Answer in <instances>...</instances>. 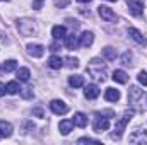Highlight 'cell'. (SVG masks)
<instances>
[{
	"mask_svg": "<svg viewBox=\"0 0 147 145\" xmlns=\"http://www.w3.org/2000/svg\"><path fill=\"white\" fill-rule=\"evenodd\" d=\"M127 5H128V10H130L132 15L140 17V15L144 14V3H142L140 0H128Z\"/></svg>",
	"mask_w": 147,
	"mask_h": 145,
	"instance_id": "obj_4",
	"label": "cell"
},
{
	"mask_svg": "<svg viewBox=\"0 0 147 145\" xmlns=\"http://www.w3.org/2000/svg\"><path fill=\"white\" fill-rule=\"evenodd\" d=\"M111 79H113L115 82H118V84H127V82H128V75L123 72V70H115Z\"/></svg>",
	"mask_w": 147,
	"mask_h": 145,
	"instance_id": "obj_19",
	"label": "cell"
},
{
	"mask_svg": "<svg viewBox=\"0 0 147 145\" xmlns=\"http://www.w3.org/2000/svg\"><path fill=\"white\" fill-rule=\"evenodd\" d=\"M16 75H17V79H19L21 82H28L29 77H31V72H29V68H19V70L16 72Z\"/></svg>",
	"mask_w": 147,
	"mask_h": 145,
	"instance_id": "obj_25",
	"label": "cell"
},
{
	"mask_svg": "<svg viewBox=\"0 0 147 145\" xmlns=\"http://www.w3.org/2000/svg\"><path fill=\"white\" fill-rule=\"evenodd\" d=\"M72 121H74V125L79 126V128H86V126H87V116H86L84 113H75Z\"/></svg>",
	"mask_w": 147,
	"mask_h": 145,
	"instance_id": "obj_15",
	"label": "cell"
},
{
	"mask_svg": "<svg viewBox=\"0 0 147 145\" xmlns=\"http://www.w3.org/2000/svg\"><path fill=\"white\" fill-rule=\"evenodd\" d=\"M132 116H134V111L130 109V111H125L123 116L116 121V125H115V132L111 133V138H113V140H120V138H121V135H123V132H125L128 121L132 119Z\"/></svg>",
	"mask_w": 147,
	"mask_h": 145,
	"instance_id": "obj_2",
	"label": "cell"
},
{
	"mask_svg": "<svg viewBox=\"0 0 147 145\" xmlns=\"http://www.w3.org/2000/svg\"><path fill=\"white\" fill-rule=\"evenodd\" d=\"M103 56H105L108 62H115V58H116L118 55H116V50H115V48H111V46H106V48L103 50Z\"/></svg>",
	"mask_w": 147,
	"mask_h": 145,
	"instance_id": "obj_22",
	"label": "cell"
},
{
	"mask_svg": "<svg viewBox=\"0 0 147 145\" xmlns=\"http://www.w3.org/2000/svg\"><path fill=\"white\" fill-rule=\"evenodd\" d=\"M140 97H142V91H140L137 85L130 87V91H128V101H130V103H135V101H139Z\"/></svg>",
	"mask_w": 147,
	"mask_h": 145,
	"instance_id": "obj_18",
	"label": "cell"
},
{
	"mask_svg": "<svg viewBox=\"0 0 147 145\" xmlns=\"http://www.w3.org/2000/svg\"><path fill=\"white\" fill-rule=\"evenodd\" d=\"M137 79H139V82H140L142 85H147V72H144V70L139 72V77H137Z\"/></svg>",
	"mask_w": 147,
	"mask_h": 145,
	"instance_id": "obj_31",
	"label": "cell"
},
{
	"mask_svg": "<svg viewBox=\"0 0 147 145\" xmlns=\"http://www.w3.org/2000/svg\"><path fill=\"white\" fill-rule=\"evenodd\" d=\"M17 29H19V33H21L22 36H33V34L36 33V26H34V22L29 21V19H21V21H17Z\"/></svg>",
	"mask_w": 147,
	"mask_h": 145,
	"instance_id": "obj_3",
	"label": "cell"
},
{
	"mask_svg": "<svg viewBox=\"0 0 147 145\" xmlns=\"http://www.w3.org/2000/svg\"><path fill=\"white\" fill-rule=\"evenodd\" d=\"M28 53L34 58H41L45 55V46L43 44H28Z\"/></svg>",
	"mask_w": 147,
	"mask_h": 145,
	"instance_id": "obj_11",
	"label": "cell"
},
{
	"mask_svg": "<svg viewBox=\"0 0 147 145\" xmlns=\"http://www.w3.org/2000/svg\"><path fill=\"white\" fill-rule=\"evenodd\" d=\"M19 91H21V89H19V84H17L16 80H12V82L7 84V92H9V94H17Z\"/></svg>",
	"mask_w": 147,
	"mask_h": 145,
	"instance_id": "obj_26",
	"label": "cell"
},
{
	"mask_svg": "<svg viewBox=\"0 0 147 145\" xmlns=\"http://www.w3.org/2000/svg\"><path fill=\"white\" fill-rule=\"evenodd\" d=\"M108 2H116V0H108Z\"/></svg>",
	"mask_w": 147,
	"mask_h": 145,
	"instance_id": "obj_39",
	"label": "cell"
},
{
	"mask_svg": "<svg viewBox=\"0 0 147 145\" xmlns=\"http://www.w3.org/2000/svg\"><path fill=\"white\" fill-rule=\"evenodd\" d=\"M48 67H50V68H53V70H60V68L63 67V60H62L60 56L53 55V56H50V58H48Z\"/></svg>",
	"mask_w": 147,
	"mask_h": 145,
	"instance_id": "obj_17",
	"label": "cell"
},
{
	"mask_svg": "<svg viewBox=\"0 0 147 145\" xmlns=\"http://www.w3.org/2000/svg\"><path fill=\"white\" fill-rule=\"evenodd\" d=\"M65 62H67V67H69V68H77V67H79V58H72V56H69Z\"/></svg>",
	"mask_w": 147,
	"mask_h": 145,
	"instance_id": "obj_28",
	"label": "cell"
},
{
	"mask_svg": "<svg viewBox=\"0 0 147 145\" xmlns=\"http://www.w3.org/2000/svg\"><path fill=\"white\" fill-rule=\"evenodd\" d=\"M84 94H86L87 99H96V97L101 94V91H99V87H98L96 84H89V85H86Z\"/></svg>",
	"mask_w": 147,
	"mask_h": 145,
	"instance_id": "obj_10",
	"label": "cell"
},
{
	"mask_svg": "<svg viewBox=\"0 0 147 145\" xmlns=\"http://www.w3.org/2000/svg\"><path fill=\"white\" fill-rule=\"evenodd\" d=\"M2 137H3V135H2V132H0V138H2Z\"/></svg>",
	"mask_w": 147,
	"mask_h": 145,
	"instance_id": "obj_38",
	"label": "cell"
},
{
	"mask_svg": "<svg viewBox=\"0 0 147 145\" xmlns=\"http://www.w3.org/2000/svg\"><path fill=\"white\" fill-rule=\"evenodd\" d=\"M98 14H99L101 19H105L106 22H115V21H116V14L111 10L110 7H106V5H99V7H98Z\"/></svg>",
	"mask_w": 147,
	"mask_h": 145,
	"instance_id": "obj_5",
	"label": "cell"
},
{
	"mask_svg": "<svg viewBox=\"0 0 147 145\" xmlns=\"http://www.w3.org/2000/svg\"><path fill=\"white\" fill-rule=\"evenodd\" d=\"M130 144H147V132L146 130H137V132H134L132 135H130Z\"/></svg>",
	"mask_w": 147,
	"mask_h": 145,
	"instance_id": "obj_8",
	"label": "cell"
},
{
	"mask_svg": "<svg viewBox=\"0 0 147 145\" xmlns=\"http://www.w3.org/2000/svg\"><path fill=\"white\" fill-rule=\"evenodd\" d=\"M87 73H89L92 79L103 82V80L106 79V63H105L103 60H99V58H92V60L89 62V65H87Z\"/></svg>",
	"mask_w": 147,
	"mask_h": 145,
	"instance_id": "obj_1",
	"label": "cell"
},
{
	"mask_svg": "<svg viewBox=\"0 0 147 145\" xmlns=\"http://www.w3.org/2000/svg\"><path fill=\"white\" fill-rule=\"evenodd\" d=\"M65 46H67L69 50H75V48L79 46L77 36H75V34H69V36H65Z\"/></svg>",
	"mask_w": 147,
	"mask_h": 145,
	"instance_id": "obj_23",
	"label": "cell"
},
{
	"mask_svg": "<svg viewBox=\"0 0 147 145\" xmlns=\"http://www.w3.org/2000/svg\"><path fill=\"white\" fill-rule=\"evenodd\" d=\"M5 92H7V85H5V84H2V82H0V96H3V94H5Z\"/></svg>",
	"mask_w": 147,
	"mask_h": 145,
	"instance_id": "obj_34",
	"label": "cell"
},
{
	"mask_svg": "<svg viewBox=\"0 0 147 145\" xmlns=\"http://www.w3.org/2000/svg\"><path fill=\"white\" fill-rule=\"evenodd\" d=\"M57 50H58V43H53L51 44V51H57Z\"/></svg>",
	"mask_w": 147,
	"mask_h": 145,
	"instance_id": "obj_36",
	"label": "cell"
},
{
	"mask_svg": "<svg viewBox=\"0 0 147 145\" xmlns=\"http://www.w3.org/2000/svg\"><path fill=\"white\" fill-rule=\"evenodd\" d=\"M43 7V0H33V9H41Z\"/></svg>",
	"mask_w": 147,
	"mask_h": 145,
	"instance_id": "obj_33",
	"label": "cell"
},
{
	"mask_svg": "<svg viewBox=\"0 0 147 145\" xmlns=\"http://www.w3.org/2000/svg\"><path fill=\"white\" fill-rule=\"evenodd\" d=\"M67 5H69V0H55V7L63 9V7H67Z\"/></svg>",
	"mask_w": 147,
	"mask_h": 145,
	"instance_id": "obj_32",
	"label": "cell"
},
{
	"mask_svg": "<svg viewBox=\"0 0 147 145\" xmlns=\"http://www.w3.org/2000/svg\"><path fill=\"white\" fill-rule=\"evenodd\" d=\"M16 68H17V62L16 60H5L0 65V73L3 75V73H9V72H12V70H16Z\"/></svg>",
	"mask_w": 147,
	"mask_h": 145,
	"instance_id": "obj_14",
	"label": "cell"
},
{
	"mask_svg": "<svg viewBox=\"0 0 147 145\" xmlns=\"http://www.w3.org/2000/svg\"><path fill=\"white\" fill-rule=\"evenodd\" d=\"M72 128H74V121L72 119H62L60 125H58V130H60L62 135H69V133L72 132Z\"/></svg>",
	"mask_w": 147,
	"mask_h": 145,
	"instance_id": "obj_13",
	"label": "cell"
},
{
	"mask_svg": "<svg viewBox=\"0 0 147 145\" xmlns=\"http://www.w3.org/2000/svg\"><path fill=\"white\" fill-rule=\"evenodd\" d=\"M69 84H70V87H74V89L82 87L84 85V77L82 75H70L69 77Z\"/></svg>",
	"mask_w": 147,
	"mask_h": 145,
	"instance_id": "obj_21",
	"label": "cell"
},
{
	"mask_svg": "<svg viewBox=\"0 0 147 145\" xmlns=\"http://www.w3.org/2000/svg\"><path fill=\"white\" fill-rule=\"evenodd\" d=\"M92 43H94V34H92L91 31H84V33L79 36V44H80L82 48H89Z\"/></svg>",
	"mask_w": 147,
	"mask_h": 145,
	"instance_id": "obj_9",
	"label": "cell"
},
{
	"mask_svg": "<svg viewBox=\"0 0 147 145\" xmlns=\"http://www.w3.org/2000/svg\"><path fill=\"white\" fill-rule=\"evenodd\" d=\"M50 109H51L55 114H65V113L69 111V106H67L63 101H60V99H53V101L50 103Z\"/></svg>",
	"mask_w": 147,
	"mask_h": 145,
	"instance_id": "obj_6",
	"label": "cell"
},
{
	"mask_svg": "<svg viewBox=\"0 0 147 145\" xmlns=\"http://www.w3.org/2000/svg\"><path fill=\"white\" fill-rule=\"evenodd\" d=\"M121 62H123V65H132V53L130 51H125L121 55Z\"/></svg>",
	"mask_w": 147,
	"mask_h": 145,
	"instance_id": "obj_27",
	"label": "cell"
},
{
	"mask_svg": "<svg viewBox=\"0 0 147 145\" xmlns=\"http://www.w3.org/2000/svg\"><path fill=\"white\" fill-rule=\"evenodd\" d=\"M105 99L110 101V103H116L120 99V91L118 89H113V87H108L106 92H105Z\"/></svg>",
	"mask_w": 147,
	"mask_h": 145,
	"instance_id": "obj_16",
	"label": "cell"
},
{
	"mask_svg": "<svg viewBox=\"0 0 147 145\" xmlns=\"http://www.w3.org/2000/svg\"><path fill=\"white\" fill-rule=\"evenodd\" d=\"M77 2H80V3H89V2H92V0H77Z\"/></svg>",
	"mask_w": 147,
	"mask_h": 145,
	"instance_id": "obj_37",
	"label": "cell"
},
{
	"mask_svg": "<svg viewBox=\"0 0 147 145\" xmlns=\"http://www.w3.org/2000/svg\"><path fill=\"white\" fill-rule=\"evenodd\" d=\"M0 132L3 137H10L12 135V125L9 121H0Z\"/></svg>",
	"mask_w": 147,
	"mask_h": 145,
	"instance_id": "obj_24",
	"label": "cell"
},
{
	"mask_svg": "<svg viewBox=\"0 0 147 145\" xmlns=\"http://www.w3.org/2000/svg\"><path fill=\"white\" fill-rule=\"evenodd\" d=\"M77 142H79V144H101L99 140H94V138H89V137H84V138H79Z\"/></svg>",
	"mask_w": 147,
	"mask_h": 145,
	"instance_id": "obj_29",
	"label": "cell"
},
{
	"mask_svg": "<svg viewBox=\"0 0 147 145\" xmlns=\"http://www.w3.org/2000/svg\"><path fill=\"white\" fill-rule=\"evenodd\" d=\"M21 96H22V97H26V99H29V97H33V91H31L29 87L21 89Z\"/></svg>",
	"mask_w": 147,
	"mask_h": 145,
	"instance_id": "obj_30",
	"label": "cell"
},
{
	"mask_svg": "<svg viewBox=\"0 0 147 145\" xmlns=\"http://www.w3.org/2000/svg\"><path fill=\"white\" fill-rule=\"evenodd\" d=\"M33 113H34L36 116H39V118H43V111H41V109H39V108H36V109H34V111H33Z\"/></svg>",
	"mask_w": 147,
	"mask_h": 145,
	"instance_id": "obj_35",
	"label": "cell"
},
{
	"mask_svg": "<svg viewBox=\"0 0 147 145\" xmlns=\"http://www.w3.org/2000/svg\"><path fill=\"white\" fill-rule=\"evenodd\" d=\"M110 128V119L105 118V116H99L96 121H94V132H105Z\"/></svg>",
	"mask_w": 147,
	"mask_h": 145,
	"instance_id": "obj_12",
	"label": "cell"
},
{
	"mask_svg": "<svg viewBox=\"0 0 147 145\" xmlns=\"http://www.w3.org/2000/svg\"><path fill=\"white\" fill-rule=\"evenodd\" d=\"M128 36L132 38L135 43H139V44H142V46H147L146 36H142V33H140L139 29H135V28H128Z\"/></svg>",
	"mask_w": 147,
	"mask_h": 145,
	"instance_id": "obj_7",
	"label": "cell"
},
{
	"mask_svg": "<svg viewBox=\"0 0 147 145\" xmlns=\"http://www.w3.org/2000/svg\"><path fill=\"white\" fill-rule=\"evenodd\" d=\"M51 36L55 38V39H62V38L67 36V29H65V26H55L53 29H51Z\"/></svg>",
	"mask_w": 147,
	"mask_h": 145,
	"instance_id": "obj_20",
	"label": "cell"
}]
</instances>
